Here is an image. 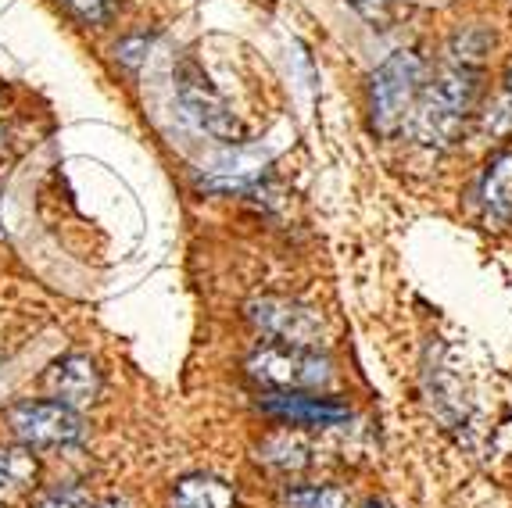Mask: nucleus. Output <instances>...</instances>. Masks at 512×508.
I'll list each match as a JSON object with an SVG mask.
<instances>
[{
  "label": "nucleus",
  "instance_id": "nucleus-1",
  "mask_svg": "<svg viewBox=\"0 0 512 508\" xmlns=\"http://www.w3.org/2000/svg\"><path fill=\"white\" fill-rule=\"evenodd\" d=\"M480 90H484V68L448 65L423 86L416 104V136L430 147H452L466 129L470 115L477 111Z\"/></svg>",
  "mask_w": 512,
  "mask_h": 508
},
{
  "label": "nucleus",
  "instance_id": "nucleus-2",
  "mask_svg": "<svg viewBox=\"0 0 512 508\" xmlns=\"http://www.w3.org/2000/svg\"><path fill=\"white\" fill-rule=\"evenodd\" d=\"M427 65L416 51H394L369 76V122L380 136L398 133L416 97L423 94Z\"/></svg>",
  "mask_w": 512,
  "mask_h": 508
},
{
  "label": "nucleus",
  "instance_id": "nucleus-3",
  "mask_svg": "<svg viewBox=\"0 0 512 508\" xmlns=\"http://www.w3.org/2000/svg\"><path fill=\"white\" fill-rule=\"evenodd\" d=\"M244 373L265 394H312L333 383V365L319 351L287 348V344H265L244 362Z\"/></svg>",
  "mask_w": 512,
  "mask_h": 508
},
{
  "label": "nucleus",
  "instance_id": "nucleus-4",
  "mask_svg": "<svg viewBox=\"0 0 512 508\" xmlns=\"http://www.w3.org/2000/svg\"><path fill=\"white\" fill-rule=\"evenodd\" d=\"M176 97H180L183 111L194 119L197 129H205L208 136L222 140V144H244V126L233 115V108L226 104V97L215 90V83L208 79V72L197 65L194 58H183L176 65Z\"/></svg>",
  "mask_w": 512,
  "mask_h": 508
},
{
  "label": "nucleus",
  "instance_id": "nucleus-5",
  "mask_svg": "<svg viewBox=\"0 0 512 508\" xmlns=\"http://www.w3.org/2000/svg\"><path fill=\"white\" fill-rule=\"evenodd\" d=\"M8 426L29 451L69 448L83 437V415L61 401H22L8 412Z\"/></svg>",
  "mask_w": 512,
  "mask_h": 508
},
{
  "label": "nucleus",
  "instance_id": "nucleus-6",
  "mask_svg": "<svg viewBox=\"0 0 512 508\" xmlns=\"http://www.w3.org/2000/svg\"><path fill=\"white\" fill-rule=\"evenodd\" d=\"M248 319L255 330L269 337V344H287V348H319L326 337V322L316 308L287 301V297H258L248 305Z\"/></svg>",
  "mask_w": 512,
  "mask_h": 508
},
{
  "label": "nucleus",
  "instance_id": "nucleus-7",
  "mask_svg": "<svg viewBox=\"0 0 512 508\" xmlns=\"http://www.w3.org/2000/svg\"><path fill=\"white\" fill-rule=\"evenodd\" d=\"M262 412H269L280 423L291 426H316V430H330V426L348 423V405L333 398H319V394H262L258 398Z\"/></svg>",
  "mask_w": 512,
  "mask_h": 508
},
{
  "label": "nucleus",
  "instance_id": "nucleus-8",
  "mask_svg": "<svg viewBox=\"0 0 512 508\" xmlns=\"http://www.w3.org/2000/svg\"><path fill=\"white\" fill-rule=\"evenodd\" d=\"M101 369L90 355H65L51 365L47 373V390H51V401H61L69 408H86L101 398Z\"/></svg>",
  "mask_w": 512,
  "mask_h": 508
},
{
  "label": "nucleus",
  "instance_id": "nucleus-9",
  "mask_svg": "<svg viewBox=\"0 0 512 508\" xmlns=\"http://www.w3.org/2000/svg\"><path fill=\"white\" fill-rule=\"evenodd\" d=\"M269 169V154L262 147H248V144H233L230 151L215 158L212 165L201 176V187L205 190H219V194H230V190H244L251 183L265 176Z\"/></svg>",
  "mask_w": 512,
  "mask_h": 508
},
{
  "label": "nucleus",
  "instance_id": "nucleus-10",
  "mask_svg": "<svg viewBox=\"0 0 512 508\" xmlns=\"http://www.w3.org/2000/svg\"><path fill=\"white\" fill-rule=\"evenodd\" d=\"M480 208H484V219L495 226L512 222V151H502L487 161L484 179H480Z\"/></svg>",
  "mask_w": 512,
  "mask_h": 508
},
{
  "label": "nucleus",
  "instance_id": "nucleus-11",
  "mask_svg": "<svg viewBox=\"0 0 512 508\" xmlns=\"http://www.w3.org/2000/svg\"><path fill=\"white\" fill-rule=\"evenodd\" d=\"M237 494L219 476H183L169 494V508H233Z\"/></svg>",
  "mask_w": 512,
  "mask_h": 508
},
{
  "label": "nucleus",
  "instance_id": "nucleus-12",
  "mask_svg": "<svg viewBox=\"0 0 512 508\" xmlns=\"http://www.w3.org/2000/svg\"><path fill=\"white\" fill-rule=\"evenodd\" d=\"M36 455L29 448H0V501L15 498V494L29 491L36 483Z\"/></svg>",
  "mask_w": 512,
  "mask_h": 508
},
{
  "label": "nucleus",
  "instance_id": "nucleus-13",
  "mask_svg": "<svg viewBox=\"0 0 512 508\" xmlns=\"http://www.w3.org/2000/svg\"><path fill=\"white\" fill-rule=\"evenodd\" d=\"M495 47V36L487 33L480 26H470V29H459L448 43V61L452 65H466V68H484L487 54Z\"/></svg>",
  "mask_w": 512,
  "mask_h": 508
},
{
  "label": "nucleus",
  "instance_id": "nucleus-14",
  "mask_svg": "<svg viewBox=\"0 0 512 508\" xmlns=\"http://www.w3.org/2000/svg\"><path fill=\"white\" fill-rule=\"evenodd\" d=\"M283 508H351L341 487H294L283 498Z\"/></svg>",
  "mask_w": 512,
  "mask_h": 508
},
{
  "label": "nucleus",
  "instance_id": "nucleus-15",
  "mask_svg": "<svg viewBox=\"0 0 512 508\" xmlns=\"http://www.w3.org/2000/svg\"><path fill=\"white\" fill-rule=\"evenodd\" d=\"M487 129H491V133H512V65H509V72H505L502 94H498L495 108L487 111Z\"/></svg>",
  "mask_w": 512,
  "mask_h": 508
},
{
  "label": "nucleus",
  "instance_id": "nucleus-16",
  "mask_svg": "<svg viewBox=\"0 0 512 508\" xmlns=\"http://www.w3.org/2000/svg\"><path fill=\"white\" fill-rule=\"evenodd\" d=\"M36 508H90V498L83 487H58V491L43 494Z\"/></svg>",
  "mask_w": 512,
  "mask_h": 508
},
{
  "label": "nucleus",
  "instance_id": "nucleus-17",
  "mask_svg": "<svg viewBox=\"0 0 512 508\" xmlns=\"http://www.w3.org/2000/svg\"><path fill=\"white\" fill-rule=\"evenodd\" d=\"M69 4L83 18H90V22H101V18H108V11H111V0H69Z\"/></svg>",
  "mask_w": 512,
  "mask_h": 508
},
{
  "label": "nucleus",
  "instance_id": "nucleus-18",
  "mask_svg": "<svg viewBox=\"0 0 512 508\" xmlns=\"http://www.w3.org/2000/svg\"><path fill=\"white\" fill-rule=\"evenodd\" d=\"M94 508H129L126 501H119V498H108V501H101V505H94Z\"/></svg>",
  "mask_w": 512,
  "mask_h": 508
}]
</instances>
